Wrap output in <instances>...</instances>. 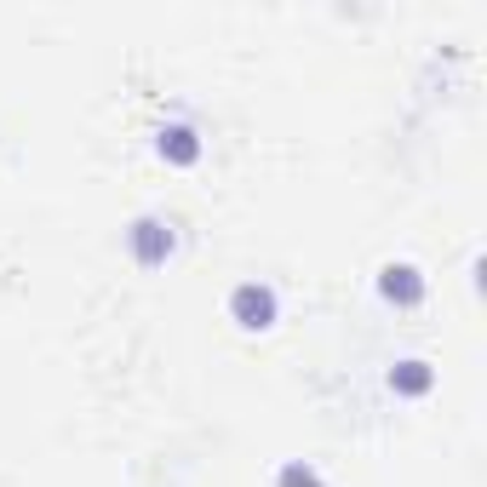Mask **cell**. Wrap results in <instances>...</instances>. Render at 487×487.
<instances>
[{
	"instance_id": "4",
	"label": "cell",
	"mask_w": 487,
	"mask_h": 487,
	"mask_svg": "<svg viewBox=\"0 0 487 487\" xmlns=\"http://www.w3.org/2000/svg\"><path fill=\"white\" fill-rule=\"evenodd\" d=\"M281 487H321L316 476H310V470H299V465H287L281 470Z\"/></svg>"
},
{
	"instance_id": "1",
	"label": "cell",
	"mask_w": 487,
	"mask_h": 487,
	"mask_svg": "<svg viewBox=\"0 0 487 487\" xmlns=\"http://www.w3.org/2000/svg\"><path fill=\"white\" fill-rule=\"evenodd\" d=\"M235 316H241V327H269V316H276L269 287H235Z\"/></svg>"
},
{
	"instance_id": "2",
	"label": "cell",
	"mask_w": 487,
	"mask_h": 487,
	"mask_svg": "<svg viewBox=\"0 0 487 487\" xmlns=\"http://www.w3.org/2000/svg\"><path fill=\"white\" fill-rule=\"evenodd\" d=\"M384 293H390V299H418L413 269H408V264H401V269H384Z\"/></svg>"
},
{
	"instance_id": "3",
	"label": "cell",
	"mask_w": 487,
	"mask_h": 487,
	"mask_svg": "<svg viewBox=\"0 0 487 487\" xmlns=\"http://www.w3.org/2000/svg\"><path fill=\"white\" fill-rule=\"evenodd\" d=\"M132 241H138V259L144 264L161 259V224H138V235H132Z\"/></svg>"
}]
</instances>
